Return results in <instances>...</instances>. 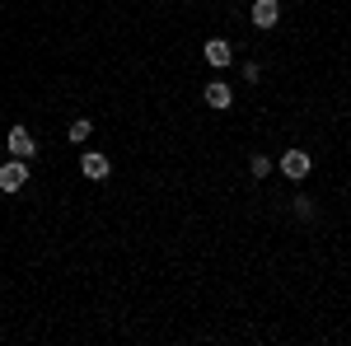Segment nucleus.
Here are the masks:
<instances>
[{"mask_svg":"<svg viewBox=\"0 0 351 346\" xmlns=\"http://www.w3.org/2000/svg\"><path fill=\"white\" fill-rule=\"evenodd\" d=\"M28 183V164L14 160V164H0V192H19Z\"/></svg>","mask_w":351,"mask_h":346,"instance_id":"f03ea898","label":"nucleus"},{"mask_svg":"<svg viewBox=\"0 0 351 346\" xmlns=\"http://www.w3.org/2000/svg\"><path fill=\"white\" fill-rule=\"evenodd\" d=\"M248 19H253L258 28H276V19H281V5H276V0H253Z\"/></svg>","mask_w":351,"mask_h":346,"instance_id":"20e7f679","label":"nucleus"},{"mask_svg":"<svg viewBox=\"0 0 351 346\" xmlns=\"http://www.w3.org/2000/svg\"><path fill=\"white\" fill-rule=\"evenodd\" d=\"M202 52H206V61H211V66H230V61H234V47H230L225 38H211Z\"/></svg>","mask_w":351,"mask_h":346,"instance_id":"423d86ee","label":"nucleus"},{"mask_svg":"<svg viewBox=\"0 0 351 346\" xmlns=\"http://www.w3.org/2000/svg\"><path fill=\"white\" fill-rule=\"evenodd\" d=\"M271 169H276V164H271L267 155H253V160H248V173H253V178H267Z\"/></svg>","mask_w":351,"mask_h":346,"instance_id":"1a4fd4ad","label":"nucleus"},{"mask_svg":"<svg viewBox=\"0 0 351 346\" xmlns=\"http://www.w3.org/2000/svg\"><path fill=\"white\" fill-rule=\"evenodd\" d=\"M33 150H38V140L28 127H10V155L14 160H33Z\"/></svg>","mask_w":351,"mask_h":346,"instance_id":"7ed1b4c3","label":"nucleus"},{"mask_svg":"<svg viewBox=\"0 0 351 346\" xmlns=\"http://www.w3.org/2000/svg\"><path fill=\"white\" fill-rule=\"evenodd\" d=\"M80 169H84V178H94V183H99V178H108V155H99V150H89V155H84L80 160Z\"/></svg>","mask_w":351,"mask_h":346,"instance_id":"39448f33","label":"nucleus"},{"mask_svg":"<svg viewBox=\"0 0 351 346\" xmlns=\"http://www.w3.org/2000/svg\"><path fill=\"white\" fill-rule=\"evenodd\" d=\"M89 132H94V127H89L84 117H75V122L66 127V136H71V145H84V140H89Z\"/></svg>","mask_w":351,"mask_h":346,"instance_id":"6e6552de","label":"nucleus"},{"mask_svg":"<svg viewBox=\"0 0 351 346\" xmlns=\"http://www.w3.org/2000/svg\"><path fill=\"white\" fill-rule=\"evenodd\" d=\"M206 103L211 108H230L234 103V89H230V84H206Z\"/></svg>","mask_w":351,"mask_h":346,"instance_id":"0eeeda50","label":"nucleus"},{"mask_svg":"<svg viewBox=\"0 0 351 346\" xmlns=\"http://www.w3.org/2000/svg\"><path fill=\"white\" fill-rule=\"evenodd\" d=\"M276 169H281V173H286V178H309V169H314V160H309V155H304V150H286V155H281V160H276Z\"/></svg>","mask_w":351,"mask_h":346,"instance_id":"f257e3e1","label":"nucleus"}]
</instances>
